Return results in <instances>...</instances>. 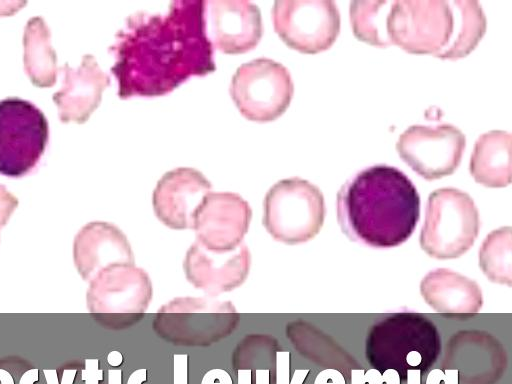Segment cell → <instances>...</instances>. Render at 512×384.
I'll return each instance as SVG.
<instances>
[{
    "label": "cell",
    "mask_w": 512,
    "mask_h": 384,
    "mask_svg": "<svg viewBox=\"0 0 512 384\" xmlns=\"http://www.w3.org/2000/svg\"><path fill=\"white\" fill-rule=\"evenodd\" d=\"M121 98L160 96L215 70L205 1L176 0L164 11L130 15L110 47Z\"/></svg>",
    "instance_id": "obj_1"
},
{
    "label": "cell",
    "mask_w": 512,
    "mask_h": 384,
    "mask_svg": "<svg viewBox=\"0 0 512 384\" xmlns=\"http://www.w3.org/2000/svg\"><path fill=\"white\" fill-rule=\"evenodd\" d=\"M336 212L339 226L350 241L387 249L403 244L413 234L420 219V196L402 171L374 165L341 186Z\"/></svg>",
    "instance_id": "obj_2"
},
{
    "label": "cell",
    "mask_w": 512,
    "mask_h": 384,
    "mask_svg": "<svg viewBox=\"0 0 512 384\" xmlns=\"http://www.w3.org/2000/svg\"><path fill=\"white\" fill-rule=\"evenodd\" d=\"M486 23L475 0H390L383 47L397 45L409 53L459 59L477 46Z\"/></svg>",
    "instance_id": "obj_3"
},
{
    "label": "cell",
    "mask_w": 512,
    "mask_h": 384,
    "mask_svg": "<svg viewBox=\"0 0 512 384\" xmlns=\"http://www.w3.org/2000/svg\"><path fill=\"white\" fill-rule=\"evenodd\" d=\"M442 350L436 325L416 312H397L373 324L365 341V356L372 368L394 370L404 381L410 371L426 373Z\"/></svg>",
    "instance_id": "obj_4"
},
{
    "label": "cell",
    "mask_w": 512,
    "mask_h": 384,
    "mask_svg": "<svg viewBox=\"0 0 512 384\" xmlns=\"http://www.w3.org/2000/svg\"><path fill=\"white\" fill-rule=\"evenodd\" d=\"M239 323L240 314L231 301L185 296L162 305L152 328L172 345L207 347L230 336Z\"/></svg>",
    "instance_id": "obj_5"
},
{
    "label": "cell",
    "mask_w": 512,
    "mask_h": 384,
    "mask_svg": "<svg viewBox=\"0 0 512 384\" xmlns=\"http://www.w3.org/2000/svg\"><path fill=\"white\" fill-rule=\"evenodd\" d=\"M480 227L472 197L456 188H440L427 200L419 243L431 258L456 259L475 243Z\"/></svg>",
    "instance_id": "obj_6"
},
{
    "label": "cell",
    "mask_w": 512,
    "mask_h": 384,
    "mask_svg": "<svg viewBox=\"0 0 512 384\" xmlns=\"http://www.w3.org/2000/svg\"><path fill=\"white\" fill-rule=\"evenodd\" d=\"M325 214L321 190L307 180L292 177L279 180L267 191L262 223L274 240L296 245L320 232Z\"/></svg>",
    "instance_id": "obj_7"
},
{
    "label": "cell",
    "mask_w": 512,
    "mask_h": 384,
    "mask_svg": "<svg viewBox=\"0 0 512 384\" xmlns=\"http://www.w3.org/2000/svg\"><path fill=\"white\" fill-rule=\"evenodd\" d=\"M153 296L149 274L135 265L103 269L90 282L86 292L89 312L115 329L128 328L141 321Z\"/></svg>",
    "instance_id": "obj_8"
},
{
    "label": "cell",
    "mask_w": 512,
    "mask_h": 384,
    "mask_svg": "<svg viewBox=\"0 0 512 384\" xmlns=\"http://www.w3.org/2000/svg\"><path fill=\"white\" fill-rule=\"evenodd\" d=\"M293 92L289 70L265 57L241 64L230 84V95L240 113L256 122L273 121L282 115Z\"/></svg>",
    "instance_id": "obj_9"
},
{
    "label": "cell",
    "mask_w": 512,
    "mask_h": 384,
    "mask_svg": "<svg viewBox=\"0 0 512 384\" xmlns=\"http://www.w3.org/2000/svg\"><path fill=\"white\" fill-rule=\"evenodd\" d=\"M48 122L32 102L0 100V173L19 177L35 167L48 140Z\"/></svg>",
    "instance_id": "obj_10"
},
{
    "label": "cell",
    "mask_w": 512,
    "mask_h": 384,
    "mask_svg": "<svg viewBox=\"0 0 512 384\" xmlns=\"http://www.w3.org/2000/svg\"><path fill=\"white\" fill-rule=\"evenodd\" d=\"M271 15L281 39L302 53L328 49L340 32V13L332 0H279Z\"/></svg>",
    "instance_id": "obj_11"
},
{
    "label": "cell",
    "mask_w": 512,
    "mask_h": 384,
    "mask_svg": "<svg viewBox=\"0 0 512 384\" xmlns=\"http://www.w3.org/2000/svg\"><path fill=\"white\" fill-rule=\"evenodd\" d=\"M466 138L451 124L413 125L398 138L396 150L426 180L452 174L461 162Z\"/></svg>",
    "instance_id": "obj_12"
},
{
    "label": "cell",
    "mask_w": 512,
    "mask_h": 384,
    "mask_svg": "<svg viewBox=\"0 0 512 384\" xmlns=\"http://www.w3.org/2000/svg\"><path fill=\"white\" fill-rule=\"evenodd\" d=\"M251 218L252 209L239 194L210 191L194 216L195 241L212 253L232 252L243 243Z\"/></svg>",
    "instance_id": "obj_13"
},
{
    "label": "cell",
    "mask_w": 512,
    "mask_h": 384,
    "mask_svg": "<svg viewBox=\"0 0 512 384\" xmlns=\"http://www.w3.org/2000/svg\"><path fill=\"white\" fill-rule=\"evenodd\" d=\"M205 21L212 46L227 54L253 49L263 35L261 12L250 1H205Z\"/></svg>",
    "instance_id": "obj_14"
},
{
    "label": "cell",
    "mask_w": 512,
    "mask_h": 384,
    "mask_svg": "<svg viewBox=\"0 0 512 384\" xmlns=\"http://www.w3.org/2000/svg\"><path fill=\"white\" fill-rule=\"evenodd\" d=\"M212 185L203 173L191 167L166 172L152 194L156 217L175 230L193 229L195 213Z\"/></svg>",
    "instance_id": "obj_15"
},
{
    "label": "cell",
    "mask_w": 512,
    "mask_h": 384,
    "mask_svg": "<svg viewBox=\"0 0 512 384\" xmlns=\"http://www.w3.org/2000/svg\"><path fill=\"white\" fill-rule=\"evenodd\" d=\"M182 266L187 281L213 298L233 291L246 281L251 253L244 242L232 252L216 254L194 241L185 253Z\"/></svg>",
    "instance_id": "obj_16"
},
{
    "label": "cell",
    "mask_w": 512,
    "mask_h": 384,
    "mask_svg": "<svg viewBox=\"0 0 512 384\" xmlns=\"http://www.w3.org/2000/svg\"><path fill=\"white\" fill-rule=\"evenodd\" d=\"M73 260L84 281L116 265H135L134 252L124 232L116 225L93 221L83 226L73 242Z\"/></svg>",
    "instance_id": "obj_17"
},
{
    "label": "cell",
    "mask_w": 512,
    "mask_h": 384,
    "mask_svg": "<svg viewBox=\"0 0 512 384\" xmlns=\"http://www.w3.org/2000/svg\"><path fill=\"white\" fill-rule=\"evenodd\" d=\"M445 360L447 369L456 370L464 384H492L505 369V351L489 334L461 332L450 341Z\"/></svg>",
    "instance_id": "obj_18"
},
{
    "label": "cell",
    "mask_w": 512,
    "mask_h": 384,
    "mask_svg": "<svg viewBox=\"0 0 512 384\" xmlns=\"http://www.w3.org/2000/svg\"><path fill=\"white\" fill-rule=\"evenodd\" d=\"M420 293L435 312L458 319L478 313L483 305L480 286L448 268L429 271L420 282Z\"/></svg>",
    "instance_id": "obj_19"
},
{
    "label": "cell",
    "mask_w": 512,
    "mask_h": 384,
    "mask_svg": "<svg viewBox=\"0 0 512 384\" xmlns=\"http://www.w3.org/2000/svg\"><path fill=\"white\" fill-rule=\"evenodd\" d=\"M65 74L62 89L53 95L60 118L62 121L83 122L98 106L110 78L90 54L83 56L77 69L70 68L66 63Z\"/></svg>",
    "instance_id": "obj_20"
},
{
    "label": "cell",
    "mask_w": 512,
    "mask_h": 384,
    "mask_svg": "<svg viewBox=\"0 0 512 384\" xmlns=\"http://www.w3.org/2000/svg\"><path fill=\"white\" fill-rule=\"evenodd\" d=\"M470 173L486 187H505L511 182V134L488 131L475 142L470 159Z\"/></svg>",
    "instance_id": "obj_21"
},
{
    "label": "cell",
    "mask_w": 512,
    "mask_h": 384,
    "mask_svg": "<svg viewBox=\"0 0 512 384\" xmlns=\"http://www.w3.org/2000/svg\"><path fill=\"white\" fill-rule=\"evenodd\" d=\"M278 348L279 342L272 335H245L233 351L238 384H270L271 370L268 366H260V362L276 355Z\"/></svg>",
    "instance_id": "obj_22"
},
{
    "label": "cell",
    "mask_w": 512,
    "mask_h": 384,
    "mask_svg": "<svg viewBox=\"0 0 512 384\" xmlns=\"http://www.w3.org/2000/svg\"><path fill=\"white\" fill-rule=\"evenodd\" d=\"M478 264L493 283L512 286V228L491 231L478 250Z\"/></svg>",
    "instance_id": "obj_23"
},
{
    "label": "cell",
    "mask_w": 512,
    "mask_h": 384,
    "mask_svg": "<svg viewBox=\"0 0 512 384\" xmlns=\"http://www.w3.org/2000/svg\"><path fill=\"white\" fill-rule=\"evenodd\" d=\"M17 204V198L0 185V228L6 224Z\"/></svg>",
    "instance_id": "obj_24"
},
{
    "label": "cell",
    "mask_w": 512,
    "mask_h": 384,
    "mask_svg": "<svg viewBox=\"0 0 512 384\" xmlns=\"http://www.w3.org/2000/svg\"><path fill=\"white\" fill-rule=\"evenodd\" d=\"M174 367V384H187L188 377V355L174 354L173 356Z\"/></svg>",
    "instance_id": "obj_25"
},
{
    "label": "cell",
    "mask_w": 512,
    "mask_h": 384,
    "mask_svg": "<svg viewBox=\"0 0 512 384\" xmlns=\"http://www.w3.org/2000/svg\"><path fill=\"white\" fill-rule=\"evenodd\" d=\"M201 384H233V380L226 370L213 368L203 375Z\"/></svg>",
    "instance_id": "obj_26"
},
{
    "label": "cell",
    "mask_w": 512,
    "mask_h": 384,
    "mask_svg": "<svg viewBox=\"0 0 512 384\" xmlns=\"http://www.w3.org/2000/svg\"><path fill=\"white\" fill-rule=\"evenodd\" d=\"M425 384H455L444 370H433L427 377Z\"/></svg>",
    "instance_id": "obj_27"
},
{
    "label": "cell",
    "mask_w": 512,
    "mask_h": 384,
    "mask_svg": "<svg viewBox=\"0 0 512 384\" xmlns=\"http://www.w3.org/2000/svg\"><path fill=\"white\" fill-rule=\"evenodd\" d=\"M147 381V369L139 368L128 377L127 384H142Z\"/></svg>",
    "instance_id": "obj_28"
},
{
    "label": "cell",
    "mask_w": 512,
    "mask_h": 384,
    "mask_svg": "<svg viewBox=\"0 0 512 384\" xmlns=\"http://www.w3.org/2000/svg\"><path fill=\"white\" fill-rule=\"evenodd\" d=\"M107 361L111 366L118 367L123 363V356L119 351H112L108 355Z\"/></svg>",
    "instance_id": "obj_29"
},
{
    "label": "cell",
    "mask_w": 512,
    "mask_h": 384,
    "mask_svg": "<svg viewBox=\"0 0 512 384\" xmlns=\"http://www.w3.org/2000/svg\"><path fill=\"white\" fill-rule=\"evenodd\" d=\"M0 384H14L12 376L2 369H0Z\"/></svg>",
    "instance_id": "obj_30"
}]
</instances>
